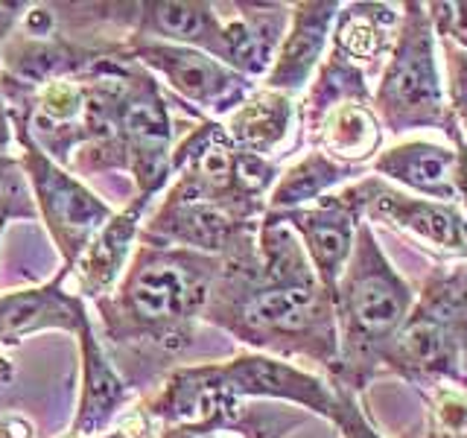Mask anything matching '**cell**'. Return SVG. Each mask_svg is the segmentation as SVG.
<instances>
[{
  "mask_svg": "<svg viewBox=\"0 0 467 438\" xmlns=\"http://www.w3.org/2000/svg\"><path fill=\"white\" fill-rule=\"evenodd\" d=\"M79 336L82 348V401L79 412L73 421L70 435L73 438H97L102 430L120 415V409L131 403V386L129 380L117 371V365L102 350L99 339L94 336L91 318L85 321Z\"/></svg>",
  "mask_w": 467,
  "mask_h": 438,
  "instance_id": "obj_14",
  "label": "cell"
},
{
  "mask_svg": "<svg viewBox=\"0 0 467 438\" xmlns=\"http://www.w3.org/2000/svg\"><path fill=\"white\" fill-rule=\"evenodd\" d=\"M371 109L379 126H386L394 135L412 129H438L450 138V146L456 150L467 146L450 111L435 58V29L423 4H403L398 36H394L389 62L379 73Z\"/></svg>",
  "mask_w": 467,
  "mask_h": 438,
  "instance_id": "obj_5",
  "label": "cell"
},
{
  "mask_svg": "<svg viewBox=\"0 0 467 438\" xmlns=\"http://www.w3.org/2000/svg\"><path fill=\"white\" fill-rule=\"evenodd\" d=\"M412 304V287L389 263L371 225L362 219L357 225L354 252L333 296L339 357L330 369V383L357 394L379 377L383 354L400 333Z\"/></svg>",
  "mask_w": 467,
  "mask_h": 438,
  "instance_id": "obj_3",
  "label": "cell"
},
{
  "mask_svg": "<svg viewBox=\"0 0 467 438\" xmlns=\"http://www.w3.org/2000/svg\"><path fill=\"white\" fill-rule=\"evenodd\" d=\"M131 36L182 44L223 58V15L213 4H140Z\"/></svg>",
  "mask_w": 467,
  "mask_h": 438,
  "instance_id": "obj_15",
  "label": "cell"
},
{
  "mask_svg": "<svg viewBox=\"0 0 467 438\" xmlns=\"http://www.w3.org/2000/svg\"><path fill=\"white\" fill-rule=\"evenodd\" d=\"M365 167L342 164L325 152H306L298 164H292L286 172L277 175L275 187L269 190L266 211H296L306 208L310 202H318L321 196H327V190L342 184L354 175H362Z\"/></svg>",
  "mask_w": 467,
  "mask_h": 438,
  "instance_id": "obj_18",
  "label": "cell"
},
{
  "mask_svg": "<svg viewBox=\"0 0 467 438\" xmlns=\"http://www.w3.org/2000/svg\"><path fill=\"white\" fill-rule=\"evenodd\" d=\"M427 12L435 33L467 53V4H430Z\"/></svg>",
  "mask_w": 467,
  "mask_h": 438,
  "instance_id": "obj_22",
  "label": "cell"
},
{
  "mask_svg": "<svg viewBox=\"0 0 467 438\" xmlns=\"http://www.w3.org/2000/svg\"><path fill=\"white\" fill-rule=\"evenodd\" d=\"M342 199L354 204L362 219H377V223L415 234L444 252L467 257V214H462L459 204L412 196L406 190L391 187L379 175H368L345 187Z\"/></svg>",
  "mask_w": 467,
  "mask_h": 438,
  "instance_id": "obj_9",
  "label": "cell"
},
{
  "mask_svg": "<svg viewBox=\"0 0 467 438\" xmlns=\"http://www.w3.org/2000/svg\"><path fill=\"white\" fill-rule=\"evenodd\" d=\"M152 199L135 196L120 214H114L106 225H102L94 240L88 243L82 257L77 260V266L70 269V275L77 277V296L85 301H102L109 298L114 287L120 284V277L129 266L131 245H135L140 234V216L150 208Z\"/></svg>",
  "mask_w": 467,
  "mask_h": 438,
  "instance_id": "obj_13",
  "label": "cell"
},
{
  "mask_svg": "<svg viewBox=\"0 0 467 438\" xmlns=\"http://www.w3.org/2000/svg\"><path fill=\"white\" fill-rule=\"evenodd\" d=\"M223 260L175 245L140 243L109 298L97 301L106 339L131 357L182 354L211 298Z\"/></svg>",
  "mask_w": 467,
  "mask_h": 438,
  "instance_id": "obj_2",
  "label": "cell"
},
{
  "mask_svg": "<svg viewBox=\"0 0 467 438\" xmlns=\"http://www.w3.org/2000/svg\"><path fill=\"white\" fill-rule=\"evenodd\" d=\"M161 391L167 394H223V398H269L306 406L321 418H333L336 412V389L316 374L296 369L286 360L266 354H240L231 362H211L196 369H175Z\"/></svg>",
  "mask_w": 467,
  "mask_h": 438,
  "instance_id": "obj_6",
  "label": "cell"
},
{
  "mask_svg": "<svg viewBox=\"0 0 467 438\" xmlns=\"http://www.w3.org/2000/svg\"><path fill=\"white\" fill-rule=\"evenodd\" d=\"M467 354V260L435 266L415 296L400 333L383 354L379 374H398L430 391L456 383L467 389L462 362Z\"/></svg>",
  "mask_w": 467,
  "mask_h": 438,
  "instance_id": "obj_4",
  "label": "cell"
},
{
  "mask_svg": "<svg viewBox=\"0 0 467 438\" xmlns=\"http://www.w3.org/2000/svg\"><path fill=\"white\" fill-rule=\"evenodd\" d=\"M423 398L430 403L423 438H467V391L438 386Z\"/></svg>",
  "mask_w": 467,
  "mask_h": 438,
  "instance_id": "obj_19",
  "label": "cell"
},
{
  "mask_svg": "<svg viewBox=\"0 0 467 438\" xmlns=\"http://www.w3.org/2000/svg\"><path fill=\"white\" fill-rule=\"evenodd\" d=\"M67 269H58L47 284L36 289H18L0 296V345H15L38 330L79 333L88 321L85 301L77 292H67Z\"/></svg>",
  "mask_w": 467,
  "mask_h": 438,
  "instance_id": "obj_12",
  "label": "cell"
},
{
  "mask_svg": "<svg viewBox=\"0 0 467 438\" xmlns=\"http://www.w3.org/2000/svg\"><path fill=\"white\" fill-rule=\"evenodd\" d=\"M126 44L129 58H135L152 77L164 79L187 106H196L213 117H228L240 102L254 91V85L243 73L225 68L213 56L182 47V44H167L143 36H131Z\"/></svg>",
  "mask_w": 467,
  "mask_h": 438,
  "instance_id": "obj_8",
  "label": "cell"
},
{
  "mask_svg": "<svg viewBox=\"0 0 467 438\" xmlns=\"http://www.w3.org/2000/svg\"><path fill=\"white\" fill-rule=\"evenodd\" d=\"M9 120L15 135L21 141V170L26 175V182L36 190V211L47 225L50 237L62 255L65 266L73 269L88 243L94 240V234L114 216L106 202H99L91 190H88L77 175H70L62 164L41 150L33 141L29 129L24 126V117L18 111L9 109Z\"/></svg>",
  "mask_w": 467,
  "mask_h": 438,
  "instance_id": "obj_7",
  "label": "cell"
},
{
  "mask_svg": "<svg viewBox=\"0 0 467 438\" xmlns=\"http://www.w3.org/2000/svg\"><path fill=\"white\" fill-rule=\"evenodd\" d=\"M333 389H336V398H339V403H336V412H333L330 421L336 423V430L342 433V438H383L371 427V421L365 418L354 391L345 389V386H333Z\"/></svg>",
  "mask_w": 467,
  "mask_h": 438,
  "instance_id": "obj_21",
  "label": "cell"
},
{
  "mask_svg": "<svg viewBox=\"0 0 467 438\" xmlns=\"http://www.w3.org/2000/svg\"><path fill=\"white\" fill-rule=\"evenodd\" d=\"M202 321L277 357H306L330 371L339 357L333 296L289 225L263 214L257 248L223 260Z\"/></svg>",
  "mask_w": 467,
  "mask_h": 438,
  "instance_id": "obj_1",
  "label": "cell"
},
{
  "mask_svg": "<svg viewBox=\"0 0 467 438\" xmlns=\"http://www.w3.org/2000/svg\"><path fill=\"white\" fill-rule=\"evenodd\" d=\"M21 216V219H36V202L26 190V175L21 164L9 155H0V219Z\"/></svg>",
  "mask_w": 467,
  "mask_h": 438,
  "instance_id": "obj_20",
  "label": "cell"
},
{
  "mask_svg": "<svg viewBox=\"0 0 467 438\" xmlns=\"http://www.w3.org/2000/svg\"><path fill=\"white\" fill-rule=\"evenodd\" d=\"M336 0H321V4H296L289 12V26L275 53V62L266 73L269 91H281L286 97L298 94L310 82L316 68L321 65L327 50L330 26L339 15Z\"/></svg>",
  "mask_w": 467,
  "mask_h": 438,
  "instance_id": "obj_11",
  "label": "cell"
},
{
  "mask_svg": "<svg viewBox=\"0 0 467 438\" xmlns=\"http://www.w3.org/2000/svg\"><path fill=\"white\" fill-rule=\"evenodd\" d=\"M304 131L318 152L354 167L374 161V152L383 146V126L365 102H339Z\"/></svg>",
  "mask_w": 467,
  "mask_h": 438,
  "instance_id": "obj_17",
  "label": "cell"
},
{
  "mask_svg": "<svg viewBox=\"0 0 467 438\" xmlns=\"http://www.w3.org/2000/svg\"><path fill=\"white\" fill-rule=\"evenodd\" d=\"M4 228H6V219H0V234H4Z\"/></svg>",
  "mask_w": 467,
  "mask_h": 438,
  "instance_id": "obj_24",
  "label": "cell"
},
{
  "mask_svg": "<svg viewBox=\"0 0 467 438\" xmlns=\"http://www.w3.org/2000/svg\"><path fill=\"white\" fill-rule=\"evenodd\" d=\"M12 374H15V369H12V362L0 354V386H6L9 380H12Z\"/></svg>",
  "mask_w": 467,
  "mask_h": 438,
  "instance_id": "obj_23",
  "label": "cell"
},
{
  "mask_svg": "<svg viewBox=\"0 0 467 438\" xmlns=\"http://www.w3.org/2000/svg\"><path fill=\"white\" fill-rule=\"evenodd\" d=\"M292 120H296V102H292V97L281 91H269V88H254L228 114V123L223 129L237 150L257 158H269L289 138Z\"/></svg>",
  "mask_w": 467,
  "mask_h": 438,
  "instance_id": "obj_16",
  "label": "cell"
},
{
  "mask_svg": "<svg viewBox=\"0 0 467 438\" xmlns=\"http://www.w3.org/2000/svg\"><path fill=\"white\" fill-rule=\"evenodd\" d=\"M277 223L289 225L296 231V237H301V245L316 277L321 281L330 296H336L339 277L354 252L357 240V225L362 223V216L342 193L336 196H321L316 204L296 211H266Z\"/></svg>",
  "mask_w": 467,
  "mask_h": 438,
  "instance_id": "obj_10",
  "label": "cell"
}]
</instances>
